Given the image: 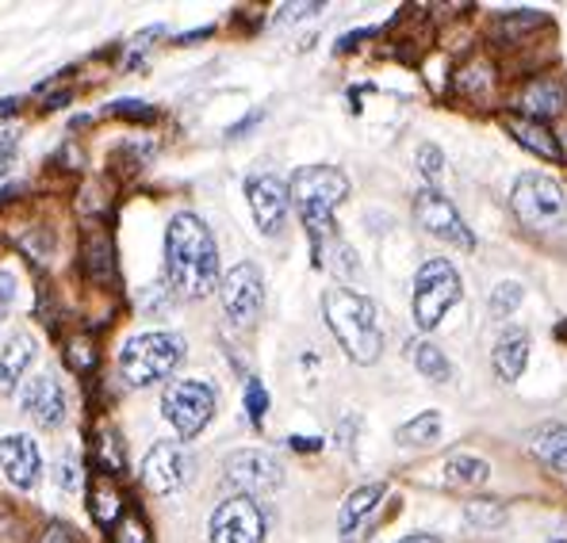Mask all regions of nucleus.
<instances>
[{
    "label": "nucleus",
    "mask_w": 567,
    "mask_h": 543,
    "mask_svg": "<svg viewBox=\"0 0 567 543\" xmlns=\"http://www.w3.org/2000/svg\"><path fill=\"white\" fill-rule=\"evenodd\" d=\"M165 275L181 299H207L219 288V249L199 215H173L165 230Z\"/></svg>",
    "instance_id": "f257e3e1"
},
{
    "label": "nucleus",
    "mask_w": 567,
    "mask_h": 543,
    "mask_svg": "<svg viewBox=\"0 0 567 543\" xmlns=\"http://www.w3.org/2000/svg\"><path fill=\"white\" fill-rule=\"evenodd\" d=\"M322 314H327L330 333L338 337V345L346 348V356L353 364H377L383 353V330L377 306L369 303L364 295L349 288H330L322 295Z\"/></svg>",
    "instance_id": "f03ea898"
},
{
    "label": "nucleus",
    "mask_w": 567,
    "mask_h": 543,
    "mask_svg": "<svg viewBox=\"0 0 567 543\" xmlns=\"http://www.w3.org/2000/svg\"><path fill=\"white\" fill-rule=\"evenodd\" d=\"M288 191L307 233H311L315 253H319L327 241H338V233H333V211H338L349 196L346 173L333 169V165H307V169H299L296 177H291Z\"/></svg>",
    "instance_id": "7ed1b4c3"
},
{
    "label": "nucleus",
    "mask_w": 567,
    "mask_h": 543,
    "mask_svg": "<svg viewBox=\"0 0 567 543\" xmlns=\"http://www.w3.org/2000/svg\"><path fill=\"white\" fill-rule=\"evenodd\" d=\"M181 361H185V341L177 333H138L123 345L120 372L127 387H150V383L169 379Z\"/></svg>",
    "instance_id": "20e7f679"
},
{
    "label": "nucleus",
    "mask_w": 567,
    "mask_h": 543,
    "mask_svg": "<svg viewBox=\"0 0 567 543\" xmlns=\"http://www.w3.org/2000/svg\"><path fill=\"white\" fill-rule=\"evenodd\" d=\"M456 303H461V272L453 269V261H445V257L425 261L419 275H414V295H411L414 325L422 333H433Z\"/></svg>",
    "instance_id": "39448f33"
},
{
    "label": "nucleus",
    "mask_w": 567,
    "mask_h": 543,
    "mask_svg": "<svg viewBox=\"0 0 567 543\" xmlns=\"http://www.w3.org/2000/svg\"><path fill=\"white\" fill-rule=\"evenodd\" d=\"M511 211L529 230H556L567 222V196L564 184L548 173H522L511 191Z\"/></svg>",
    "instance_id": "423d86ee"
},
{
    "label": "nucleus",
    "mask_w": 567,
    "mask_h": 543,
    "mask_svg": "<svg viewBox=\"0 0 567 543\" xmlns=\"http://www.w3.org/2000/svg\"><path fill=\"white\" fill-rule=\"evenodd\" d=\"M215 387L212 383H199V379H177L165 387L162 395V409H165V421L181 432L185 440L199 437L207 429V421L215 417Z\"/></svg>",
    "instance_id": "0eeeda50"
},
{
    "label": "nucleus",
    "mask_w": 567,
    "mask_h": 543,
    "mask_svg": "<svg viewBox=\"0 0 567 543\" xmlns=\"http://www.w3.org/2000/svg\"><path fill=\"white\" fill-rule=\"evenodd\" d=\"M414 222H419L430 238L445 241V246H456V249L475 246V238H472V230L464 227L461 211H456L437 188H430V184L414 191Z\"/></svg>",
    "instance_id": "6e6552de"
},
{
    "label": "nucleus",
    "mask_w": 567,
    "mask_h": 543,
    "mask_svg": "<svg viewBox=\"0 0 567 543\" xmlns=\"http://www.w3.org/2000/svg\"><path fill=\"white\" fill-rule=\"evenodd\" d=\"M219 299H223V311L235 325L249 330V325L261 317V306H265V280L257 272V264L241 261L235 264L219 283Z\"/></svg>",
    "instance_id": "1a4fd4ad"
},
{
    "label": "nucleus",
    "mask_w": 567,
    "mask_h": 543,
    "mask_svg": "<svg viewBox=\"0 0 567 543\" xmlns=\"http://www.w3.org/2000/svg\"><path fill=\"white\" fill-rule=\"evenodd\" d=\"M212 543H265V513L254 498H227L207 524Z\"/></svg>",
    "instance_id": "9d476101"
},
{
    "label": "nucleus",
    "mask_w": 567,
    "mask_h": 543,
    "mask_svg": "<svg viewBox=\"0 0 567 543\" xmlns=\"http://www.w3.org/2000/svg\"><path fill=\"white\" fill-rule=\"evenodd\" d=\"M192 479V456L185 445L177 440H157L154 448L142 459V482H146L154 494H173Z\"/></svg>",
    "instance_id": "9b49d317"
},
{
    "label": "nucleus",
    "mask_w": 567,
    "mask_h": 543,
    "mask_svg": "<svg viewBox=\"0 0 567 543\" xmlns=\"http://www.w3.org/2000/svg\"><path fill=\"white\" fill-rule=\"evenodd\" d=\"M227 482H230V487H238L246 498L272 494V490L284 482V467L269 452L246 448V452H235L227 459Z\"/></svg>",
    "instance_id": "f8f14e48"
},
{
    "label": "nucleus",
    "mask_w": 567,
    "mask_h": 543,
    "mask_svg": "<svg viewBox=\"0 0 567 543\" xmlns=\"http://www.w3.org/2000/svg\"><path fill=\"white\" fill-rule=\"evenodd\" d=\"M246 199H249V211H254V222L261 227V233H280L284 219H288V207H291L288 184L280 177H272V173L249 177Z\"/></svg>",
    "instance_id": "ddd939ff"
},
{
    "label": "nucleus",
    "mask_w": 567,
    "mask_h": 543,
    "mask_svg": "<svg viewBox=\"0 0 567 543\" xmlns=\"http://www.w3.org/2000/svg\"><path fill=\"white\" fill-rule=\"evenodd\" d=\"M388 498V487L383 482H369V487H357L353 494L346 498L338 513V529H341V543H364L372 536V524L380 516V505Z\"/></svg>",
    "instance_id": "4468645a"
},
{
    "label": "nucleus",
    "mask_w": 567,
    "mask_h": 543,
    "mask_svg": "<svg viewBox=\"0 0 567 543\" xmlns=\"http://www.w3.org/2000/svg\"><path fill=\"white\" fill-rule=\"evenodd\" d=\"M0 471L8 474V482L20 490L35 487L39 471H43V456H39L35 440L23 437V432H12V437L0 440Z\"/></svg>",
    "instance_id": "2eb2a0df"
},
{
    "label": "nucleus",
    "mask_w": 567,
    "mask_h": 543,
    "mask_svg": "<svg viewBox=\"0 0 567 543\" xmlns=\"http://www.w3.org/2000/svg\"><path fill=\"white\" fill-rule=\"evenodd\" d=\"M23 414H31V421L43 425V429H58L65 421V395L54 375L28 379V387H23Z\"/></svg>",
    "instance_id": "dca6fc26"
},
{
    "label": "nucleus",
    "mask_w": 567,
    "mask_h": 543,
    "mask_svg": "<svg viewBox=\"0 0 567 543\" xmlns=\"http://www.w3.org/2000/svg\"><path fill=\"white\" fill-rule=\"evenodd\" d=\"M491 364H495V375L503 383L522 379L525 364H529V333L518 330V325H506L498 333L495 348H491Z\"/></svg>",
    "instance_id": "f3484780"
},
{
    "label": "nucleus",
    "mask_w": 567,
    "mask_h": 543,
    "mask_svg": "<svg viewBox=\"0 0 567 543\" xmlns=\"http://www.w3.org/2000/svg\"><path fill=\"white\" fill-rule=\"evenodd\" d=\"M506 130H511V138L518 142V146H525L529 154H537L540 161H560L564 157L560 142H556V135L540 119H529V115H506Z\"/></svg>",
    "instance_id": "a211bd4d"
},
{
    "label": "nucleus",
    "mask_w": 567,
    "mask_h": 543,
    "mask_svg": "<svg viewBox=\"0 0 567 543\" xmlns=\"http://www.w3.org/2000/svg\"><path fill=\"white\" fill-rule=\"evenodd\" d=\"M31 361H35V341L31 337H12L0 348V395H12V390L20 387Z\"/></svg>",
    "instance_id": "6ab92c4d"
},
{
    "label": "nucleus",
    "mask_w": 567,
    "mask_h": 543,
    "mask_svg": "<svg viewBox=\"0 0 567 543\" xmlns=\"http://www.w3.org/2000/svg\"><path fill=\"white\" fill-rule=\"evenodd\" d=\"M441 479L449 487H461V490H472V487H483L491 479V463L480 456H449L445 467H441Z\"/></svg>",
    "instance_id": "aec40b11"
},
{
    "label": "nucleus",
    "mask_w": 567,
    "mask_h": 543,
    "mask_svg": "<svg viewBox=\"0 0 567 543\" xmlns=\"http://www.w3.org/2000/svg\"><path fill=\"white\" fill-rule=\"evenodd\" d=\"M533 456L553 471L567 474V425H540L537 437H533Z\"/></svg>",
    "instance_id": "412c9836"
},
{
    "label": "nucleus",
    "mask_w": 567,
    "mask_h": 543,
    "mask_svg": "<svg viewBox=\"0 0 567 543\" xmlns=\"http://www.w3.org/2000/svg\"><path fill=\"white\" fill-rule=\"evenodd\" d=\"M564 104H567V96H564V88L556 85V81H537V85H529V88H525V96H522L525 115H529V119H540V123H545L548 115L560 112Z\"/></svg>",
    "instance_id": "4be33fe9"
},
{
    "label": "nucleus",
    "mask_w": 567,
    "mask_h": 543,
    "mask_svg": "<svg viewBox=\"0 0 567 543\" xmlns=\"http://www.w3.org/2000/svg\"><path fill=\"white\" fill-rule=\"evenodd\" d=\"M406 353H411L414 367H419L430 383H449V379H453V364H449V356L441 353L433 341H411V345H406Z\"/></svg>",
    "instance_id": "5701e85b"
},
{
    "label": "nucleus",
    "mask_w": 567,
    "mask_h": 543,
    "mask_svg": "<svg viewBox=\"0 0 567 543\" xmlns=\"http://www.w3.org/2000/svg\"><path fill=\"white\" fill-rule=\"evenodd\" d=\"M395 440L403 448H430L441 440V414L437 409H425V414H419L414 421H406L403 429L395 432Z\"/></svg>",
    "instance_id": "b1692460"
},
{
    "label": "nucleus",
    "mask_w": 567,
    "mask_h": 543,
    "mask_svg": "<svg viewBox=\"0 0 567 543\" xmlns=\"http://www.w3.org/2000/svg\"><path fill=\"white\" fill-rule=\"evenodd\" d=\"M85 264H89V275L93 280H112L115 275V261H112V241L104 233H93L85 241Z\"/></svg>",
    "instance_id": "393cba45"
},
{
    "label": "nucleus",
    "mask_w": 567,
    "mask_h": 543,
    "mask_svg": "<svg viewBox=\"0 0 567 543\" xmlns=\"http://www.w3.org/2000/svg\"><path fill=\"white\" fill-rule=\"evenodd\" d=\"M89 509H93V516H96L100 524H112L115 516H120V509H123L120 490H115L107 479H96L93 482V501H89Z\"/></svg>",
    "instance_id": "a878e982"
},
{
    "label": "nucleus",
    "mask_w": 567,
    "mask_h": 543,
    "mask_svg": "<svg viewBox=\"0 0 567 543\" xmlns=\"http://www.w3.org/2000/svg\"><path fill=\"white\" fill-rule=\"evenodd\" d=\"M464 521L472 529H498V524H506V509L498 501H468L464 505Z\"/></svg>",
    "instance_id": "bb28decb"
},
{
    "label": "nucleus",
    "mask_w": 567,
    "mask_h": 543,
    "mask_svg": "<svg viewBox=\"0 0 567 543\" xmlns=\"http://www.w3.org/2000/svg\"><path fill=\"white\" fill-rule=\"evenodd\" d=\"M522 283L518 280H503L495 291H491V314L495 317H511L514 311H518V303H522Z\"/></svg>",
    "instance_id": "cd10ccee"
},
{
    "label": "nucleus",
    "mask_w": 567,
    "mask_h": 543,
    "mask_svg": "<svg viewBox=\"0 0 567 543\" xmlns=\"http://www.w3.org/2000/svg\"><path fill=\"white\" fill-rule=\"evenodd\" d=\"M414 165H419V173L425 180H430V188L441 180V173H445V154H441L433 142H422L419 149H414Z\"/></svg>",
    "instance_id": "c85d7f7f"
},
{
    "label": "nucleus",
    "mask_w": 567,
    "mask_h": 543,
    "mask_svg": "<svg viewBox=\"0 0 567 543\" xmlns=\"http://www.w3.org/2000/svg\"><path fill=\"white\" fill-rule=\"evenodd\" d=\"M246 409H249V421H254V425L265 421V409H269V395H265L261 379H249L246 383Z\"/></svg>",
    "instance_id": "c756f323"
},
{
    "label": "nucleus",
    "mask_w": 567,
    "mask_h": 543,
    "mask_svg": "<svg viewBox=\"0 0 567 543\" xmlns=\"http://www.w3.org/2000/svg\"><path fill=\"white\" fill-rule=\"evenodd\" d=\"M533 23H540V12L518 8V15H503V20H498V31H506V39H511L514 31H525V28H533Z\"/></svg>",
    "instance_id": "7c9ffc66"
},
{
    "label": "nucleus",
    "mask_w": 567,
    "mask_h": 543,
    "mask_svg": "<svg viewBox=\"0 0 567 543\" xmlns=\"http://www.w3.org/2000/svg\"><path fill=\"white\" fill-rule=\"evenodd\" d=\"M100 463H104V471H120L123 467V452L115 448L112 432H104V440H100Z\"/></svg>",
    "instance_id": "2f4dec72"
},
{
    "label": "nucleus",
    "mask_w": 567,
    "mask_h": 543,
    "mask_svg": "<svg viewBox=\"0 0 567 543\" xmlns=\"http://www.w3.org/2000/svg\"><path fill=\"white\" fill-rule=\"evenodd\" d=\"M107 112L123 115V119H154V112H150V107H142L138 100H120V104H112Z\"/></svg>",
    "instance_id": "473e14b6"
},
{
    "label": "nucleus",
    "mask_w": 567,
    "mask_h": 543,
    "mask_svg": "<svg viewBox=\"0 0 567 543\" xmlns=\"http://www.w3.org/2000/svg\"><path fill=\"white\" fill-rule=\"evenodd\" d=\"M65 361H70L73 367H78V372H85V367H93L96 353L85 345V341H73V345H70V353H65Z\"/></svg>",
    "instance_id": "72a5a7b5"
},
{
    "label": "nucleus",
    "mask_w": 567,
    "mask_h": 543,
    "mask_svg": "<svg viewBox=\"0 0 567 543\" xmlns=\"http://www.w3.org/2000/svg\"><path fill=\"white\" fill-rule=\"evenodd\" d=\"M120 543H150L146 524H142L138 516H127V521L120 524Z\"/></svg>",
    "instance_id": "f704fd0d"
},
{
    "label": "nucleus",
    "mask_w": 567,
    "mask_h": 543,
    "mask_svg": "<svg viewBox=\"0 0 567 543\" xmlns=\"http://www.w3.org/2000/svg\"><path fill=\"white\" fill-rule=\"evenodd\" d=\"M311 12H322V4H288V8H280L277 20L288 23V20H299V15H311Z\"/></svg>",
    "instance_id": "c9c22d12"
},
{
    "label": "nucleus",
    "mask_w": 567,
    "mask_h": 543,
    "mask_svg": "<svg viewBox=\"0 0 567 543\" xmlns=\"http://www.w3.org/2000/svg\"><path fill=\"white\" fill-rule=\"evenodd\" d=\"M12 295H16V288H12V275H4V272H0V317H4L8 311H12Z\"/></svg>",
    "instance_id": "e433bc0d"
},
{
    "label": "nucleus",
    "mask_w": 567,
    "mask_h": 543,
    "mask_svg": "<svg viewBox=\"0 0 567 543\" xmlns=\"http://www.w3.org/2000/svg\"><path fill=\"white\" fill-rule=\"evenodd\" d=\"M39 543H73V529H65V524H50Z\"/></svg>",
    "instance_id": "4c0bfd02"
},
{
    "label": "nucleus",
    "mask_w": 567,
    "mask_h": 543,
    "mask_svg": "<svg viewBox=\"0 0 567 543\" xmlns=\"http://www.w3.org/2000/svg\"><path fill=\"white\" fill-rule=\"evenodd\" d=\"M291 445H296L299 452H315V448H322V445H319V440H315V437H291Z\"/></svg>",
    "instance_id": "58836bf2"
},
{
    "label": "nucleus",
    "mask_w": 567,
    "mask_h": 543,
    "mask_svg": "<svg viewBox=\"0 0 567 543\" xmlns=\"http://www.w3.org/2000/svg\"><path fill=\"white\" fill-rule=\"evenodd\" d=\"M399 543H441L437 536H425V532H419V536H406V540H399Z\"/></svg>",
    "instance_id": "ea45409f"
},
{
    "label": "nucleus",
    "mask_w": 567,
    "mask_h": 543,
    "mask_svg": "<svg viewBox=\"0 0 567 543\" xmlns=\"http://www.w3.org/2000/svg\"><path fill=\"white\" fill-rule=\"evenodd\" d=\"M20 107V100H0V115H12Z\"/></svg>",
    "instance_id": "a19ab883"
}]
</instances>
